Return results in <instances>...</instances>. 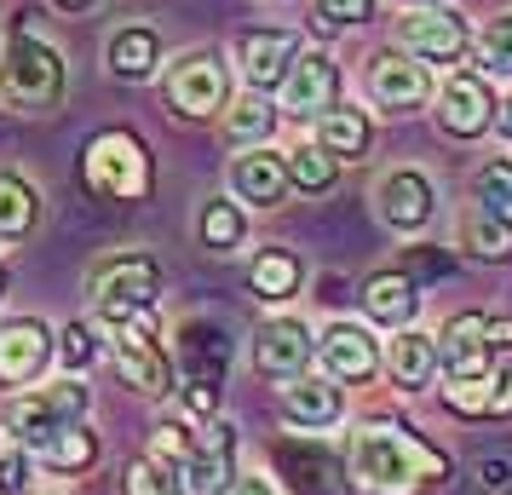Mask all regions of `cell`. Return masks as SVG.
<instances>
[{"label":"cell","mask_w":512,"mask_h":495,"mask_svg":"<svg viewBox=\"0 0 512 495\" xmlns=\"http://www.w3.org/2000/svg\"><path fill=\"white\" fill-rule=\"evenodd\" d=\"M156 294H162V271H156L150 254H116V260H104L93 271V300L110 329L144 317V311L156 306Z\"/></svg>","instance_id":"277c9868"},{"label":"cell","mask_w":512,"mask_h":495,"mask_svg":"<svg viewBox=\"0 0 512 495\" xmlns=\"http://www.w3.org/2000/svg\"><path fill=\"white\" fill-rule=\"evenodd\" d=\"M93 455H98V438L87 432V426H70V432H58L52 444H41V461H47V467H58V472L87 467Z\"/></svg>","instance_id":"f546056e"},{"label":"cell","mask_w":512,"mask_h":495,"mask_svg":"<svg viewBox=\"0 0 512 495\" xmlns=\"http://www.w3.org/2000/svg\"><path fill=\"white\" fill-rule=\"evenodd\" d=\"M466 248H472V254H484V260H501V254H512V225L478 208L472 219H466Z\"/></svg>","instance_id":"d6a6232c"},{"label":"cell","mask_w":512,"mask_h":495,"mask_svg":"<svg viewBox=\"0 0 512 495\" xmlns=\"http://www.w3.org/2000/svg\"><path fill=\"white\" fill-rule=\"evenodd\" d=\"M231 185H236L242 202L271 208V202H282V190H288V156H277V150H248V156H236Z\"/></svg>","instance_id":"ffe728a7"},{"label":"cell","mask_w":512,"mask_h":495,"mask_svg":"<svg viewBox=\"0 0 512 495\" xmlns=\"http://www.w3.org/2000/svg\"><path fill=\"white\" fill-rule=\"evenodd\" d=\"M495 127H501V139H512V98L507 104H495Z\"/></svg>","instance_id":"7dc6e473"},{"label":"cell","mask_w":512,"mask_h":495,"mask_svg":"<svg viewBox=\"0 0 512 495\" xmlns=\"http://www.w3.org/2000/svg\"><path fill=\"white\" fill-rule=\"evenodd\" d=\"M271 121H277V110L265 104V98H236V110H231V121H225V139L231 144H254V139H265L271 133Z\"/></svg>","instance_id":"4dcf8cb0"},{"label":"cell","mask_w":512,"mask_h":495,"mask_svg":"<svg viewBox=\"0 0 512 495\" xmlns=\"http://www.w3.org/2000/svg\"><path fill=\"white\" fill-rule=\"evenodd\" d=\"M179 369L190 386H225L231 369V334L219 317H185L179 323Z\"/></svg>","instance_id":"ba28073f"},{"label":"cell","mask_w":512,"mask_h":495,"mask_svg":"<svg viewBox=\"0 0 512 495\" xmlns=\"http://www.w3.org/2000/svg\"><path fill=\"white\" fill-rule=\"evenodd\" d=\"M52 357V329L47 323H35V317H18V323H6L0 329V380L6 386H24L47 369Z\"/></svg>","instance_id":"9a60e30c"},{"label":"cell","mask_w":512,"mask_h":495,"mask_svg":"<svg viewBox=\"0 0 512 495\" xmlns=\"http://www.w3.org/2000/svg\"><path fill=\"white\" fill-rule=\"evenodd\" d=\"M0 98L12 110H29V116H41L64 98V58L35 29H18L6 58H0Z\"/></svg>","instance_id":"7a4b0ae2"},{"label":"cell","mask_w":512,"mask_h":495,"mask_svg":"<svg viewBox=\"0 0 512 495\" xmlns=\"http://www.w3.org/2000/svg\"><path fill=\"white\" fill-rule=\"evenodd\" d=\"M213 403H219V386H185V415L190 421H208Z\"/></svg>","instance_id":"b9f144b4"},{"label":"cell","mask_w":512,"mask_h":495,"mask_svg":"<svg viewBox=\"0 0 512 495\" xmlns=\"http://www.w3.org/2000/svg\"><path fill=\"white\" fill-rule=\"evenodd\" d=\"M420 6H426V0H420Z\"/></svg>","instance_id":"816d5d0a"},{"label":"cell","mask_w":512,"mask_h":495,"mask_svg":"<svg viewBox=\"0 0 512 495\" xmlns=\"http://www.w3.org/2000/svg\"><path fill=\"white\" fill-rule=\"evenodd\" d=\"M58 352H64V363H70V369H81V363H93V329H87V323H70V329L58 334Z\"/></svg>","instance_id":"f35d334b"},{"label":"cell","mask_w":512,"mask_h":495,"mask_svg":"<svg viewBox=\"0 0 512 495\" xmlns=\"http://www.w3.org/2000/svg\"><path fill=\"white\" fill-rule=\"evenodd\" d=\"M35 190H29V179H18V173H0V242H18V236L35 231Z\"/></svg>","instance_id":"4316f807"},{"label":"cell","mask_w":512,"mask_h":495,"mask_svg":"<svg viewBox=\"0 0 512 495\" xmlns=\"http://www.w3.org/2000/svg\"><path fill=\"white\" fill-rule=\"evenodd\" d=\"M317 144H323L328 156H363V144H369V116L363 110H351V104H334L317 127Z\"/></svg>","instance_id":"484cf974"},{"label":"cell","mask_w":512,"mask_h":495,"mask_svg":"<svg viewBox=\"0 0 512 495\" xmlns=\"http://www.w3.org/2000/svg\"><path fill=\"white\" fill-rule=\"evenodd\" d=\"M478 202H484V213H495V219L512 225V156H495L478 173Z\"/></svg>","instance_id":"836d02e7"},{"label":"cell","mask_w":512,"mask_h":495,"mask_svg":"<svg viewBox=\"0 0 512 495\" xmlns=\"http://www.w3.org/2000/svg\"><path fill=\"white\" fill-rule=\"evenodd\" d=\"M248 277H254L259 300H271V306H277V300H288V294L300 288V260H294V254H282V248H265Z\"/></svg>","instance_id":"83f0119b"},{"label":"cell","mask_w":512,"mask_h":495,"mask_svg":"<svg viewBox=\"0 0 512 495\" xmlns=\"http://www.w3.org/2000/svg\"><path fill=\"white\" fill-rule=\"evenodd\" d=\"M409 265H415V271H449V260H432V254H420V248L409 254Z\"/></svg>","instance_id":"bcb514c9"},{"label":"cell","mask_w":512,"mask_h":495,"mask_svg":"<svg viewBox=\"0 0 512 495\" xmlns=\"http://www.w3.org/2000/svg\"><path fill=\"white\" fill-rule=\"evenodd\" d=\"M478 478H484V490H507L512 484V461L489 455V461H478Z\"/></svg>","instance_id":"7bdbcfd3"},{"label":"cell","mask_w":512,"mask_h":495,"mask_svg":"<svg viewBox=\"0 0 512 495\" xmlns=\"http://www.w3.org/2000/svg\"><path fill=\"white\" fill-rule=\"evenodd\" d=\"M121 490H127V495H185V472L167 467V461H156V455H144V461L127 467Z\"/></svg>","instance_id":"f1b7e54d"},{"label":"cell","mask_w":512,"mask_h":495,"mask_svg":"<svg viewBox=\"0 0 512 495\" xmlns=\"http://www.w3.org/2000/svg\"><path fill=\"white\" fill-rule=\"evenodd\" d=\"M340 409H346V398H340V386H334L328 375H300L288 392H282V415H288L294 426H334Z\"/></svg>","instance_id":"44dd1931"},{"label":"cell","mask_w":512,"mask_h":495,"mask_svg":"<svg viewBox=\"0 0 512 495\" xmlns=\"http://www.w3.org/2000/svg\"><path fill=\"white\" fill-rule=\"evenodd\" d=\"M374 202H380V219L392 231H420L432 219V179L415 173V167H397V173H386V185H380Z\"/></svg>","instance_id":"e0dca14e"},{"label":"cell","mask_w":512,"mask_h":495,"mask_svg":"<svg viewBox=\"0 0 512 495\" xmlns=\"http://www.w3.org/2000/svg\"><path fill=\"white\" fill-rule=\"evenodd\" d=\"M0 294H6V265H0Z\"/></svg>","instance_id":"f907efd6"},{"label":"cell","mask_w":512,"mask_h":495,"mask_svg":"<svg viewBox=\"0 0 512 495\" xmlns=\"http://www.w3.org/2000/svg\"><path fill=\"white\" fill-rule=\"evenodd\" d=\"M29 490V455L24 449H6L0 455V495H24Z\"/></svg>","instance_id":"ab89813d"},{"label":"cell","mask_w":512,"mask_h":495,"mask_svg":"<svg viewBox=\"0 0 512 495\" xmlns=\"http://www.w3.org/2000/svg\"><path fill=\"white\" fill-rule=\"evenodd\" d=\"M167 104H173V116H190V121L213 116L225 104V64H219V52H185L167 70Z\"/></svg>","instance_id":"8992f818"},{"label":"cell","mask_w":512,"mask_h":495,"mask_svg":"<svg viewBox=\"0 0 512 495\" xmlns=\"http://www.w3.org/2000/svg\"><path fill=\"white\" fill-rule=\"evenodd\" d=\"M58 6H70V12H81V6H93V0H58Z\"/></svg>","instance_id":"681fc988"},{"label":"cell","mask_w":512,"mask_h":495,"mask_svg":"<svg viewBox=\"0 0 512 495\" xmlns=\"http://www.w3.org/2000/svg\"><path fill=\"white\" fill-rule=\"evenodd\" d=\"M294 58H300V47H294L288 29H254V35L242 41V70H248V81H254L259 93L282 87L288 70H294Z\"/></svg>","instance_id":"d6986e66"},{"label":"cell","mask_w":512,"mask_h":495,"mask_svg":"<svg viewBox=\"0 0 512 495\" xmlns=\"http://www.w3.org/2000/svg\"><path fill=\"white\" fill-rule=\"evenodd\" d=\"M415 306H420V294H415V277H409V271H380V277L363 283V311H369L374 323L403 329V323L415 317Z\"/></svg>","instance_id":"603a6c76"},{"label":"cell","mask_w":512,"mask_h":495,"mask_svg":"<svg viewBox=\"0 0 512 495\" xmlns=\"http://www.w3.org/2000/svg\"><path fill=\"white\" fill-rule=\"evenodd\" d=\"M190 449H196V432H190V426H179V421L156 426V449H150L156 461H167V467H179V472H185Z\"/></svg>","instance_id":"8d00e7d4"},{"label":"cell","mask_w":512,"mask_h":495,"mask_svg":"<svg viewBox=\"0 0 512 495\" xmlns=\"http://www.w3.org/2000/svg\"><path fill=\"white\" fill-rule=\"evenodd\" d=\"M351 478L369 495H420V484L449 478V461L432 444H420V438L380 421L351 438Z\"/></svg>","instance_id":"6da1fadb"},{"label":"cell","mask_w":512,"mask_h":495,"mask_svg":"<svg viewBox=\"0 0 512 495\" xmlns=\"http://www.w3.org/2000/svg\"><path fill=\"white\" fill-rule=\"evenodd\" d=\"M438 127L449 139H478L484 127H495V98L484 75H449V87L438 93Z\"/></svg>","instance_id":"8fae6325"},{"label":"cell","mask_w":512,"mask_h":495,"mask_svg":"<svg viewBox=\"0 0 512 495\" xmlns=\"http://www.w3.org/2000/svg\"><path fill=\"white\" fill-rule=\"evenodd\" d=\"M231 495H271V484H265V478H242Z\"/></svg>","instance_id":"c3c4849f"},{"label":"cell","mask_w":512,"mask_h":495,"mask_svg":"<svg viewBox=\"0 0 512 495\" xmlns=\"http://www.w3.org/2000/svg\"><path fill=\"white\" fill-rule=\"evenodd\" d=\"M311 352H317V340L305 334V323H294V317H282V323H265L254 340V369L265 380H300L305 363H311Z\"/></svg>","instance_id":"7c38bea8"},{"label":"cell","mask_w":512,"mask_h":495,"mask_svg":"<svg viewBox=\"0 0 512 495\" xmlns=\"http://www.w3.org/2000/svg\"><path fill=\"white\" fill-rule=\"evenodd\" d=\"M438 369H449V380H489L484 311L449 317V329H443V340H438Z\"/></svg>","instance_id":"5bb4252c"},{"label":"cell","mask_w":512,"mask_h":495,"mask_svg":"<svg viewBox=\"0 0 512 495\" xmlns=\"http://www.w3.org/2000/svg\"><path fill=\"white\" fill-rule=\"evenodd\" d=\"M484 340L489 352H512V317H484Z\"/></svg>","instance_id":"ee69618b"},{"label":"cell","mask_w":512,"mask_h":495,"mask_svg":"<svg viewBox=\"0 0 512 495\" xmlns=\"http://www.w3.org/2000/svg\"><path fill=\"white\" fill-rule=\"evenodd\" d=\"M478 52H484V70H495V75H507V81H512V12L484 29Z\"/></svg>","instance_id":"d590c367"},{"label":"cell","mask_w":512,"mask_h":495,"mask_svg":"<svg viewBox=\"0 0 512 495\" xmlns=\"http://www.w3.org/2000/svg\"><path fill=\"white\" fill-rule=\"evenodd\" d=\"M403 47L420 64H449L466 52V18L461 12H415V18H403Z\"/></svg>","instance_id":"2e32d148"},{"label":"cell","mask_w":512,"mask_h":495,"mask_svg":"<svg viewBox=\"0 0 512 495\" xmlns=\"http://www.w3.org/2000/svg\"><path fill=\"white\" fill-rule=\"evenodd\" d=\"M386 363H392L397 386L420 392V386H432V375H438V340H432V334H420V329H403L392 340Z\"/></svg>","instance_id":"cb8c5ba5"},{"label":"cell","mask_w":512,"mask_h":495,"mask_svg":"<svg viewBox=\"0 0 512 495\" xmlns=\"http://www.w3.org/2000/svg\"><path fill=\"white\" fill-rule=\"evenodd\" d=\"M334 93H340V70L328 52H300L294 70L282 81V110L288 116H328L334 110Z\"/></svg>","instance_id":"30bf717a"},{"label":"cell","mask_w":512,"mask_h":495,"mask_svg":"<svg viewBox=\"0 0 512 495\" xmlns=\"http://www.w3.org/2000/svg\"><path fill=\"white\" fill-rule=\"evenodd\" d=\"M236 478V432L225 421H208L196 432V449L185 461V495H231Z\"/></svg>","instance_id":"9c48e42d"},{"label":"cell","mask_w":512,"mask_h":495,"mask_svg":"<svg viewBox=\"0 0 512 495\" xmlns=\"http://www.w3.org/2000/svg\"><path fill=\"white\" fill-rule=\"evenodd\" d=\"M81 185L104 202H139L150 190V150L133 133H98L81 150Z\"/></svg>","instance_id":"3957f363"},{"label":"cell","mask_w":512,"mask_h":495,"mask_svg":"<svg viewBox=\"0 0 512 495\" xmlns=\"http://www.w3.org/2000/svg\"><path fill=\"white\" fill-rule=\"evenodd\" d=\"M81 415H87V386L81 380H52V386H35V392L6 403V432H18V444H52Z\"/></svg>","instance_id":"5b68a950"},{"label":"cell","mask_w":512,"mask_h":495,"mask_svg":"<svg viewBox=\"0 0 512 495\" xmlns=\"http://www.w3.org/2000/svg\"><path fill=\"white\" fill-rule=\"evenodd\" d=\"M374 0H317V18L323 24H363Z\"/></svg>","instance_id":"60d3db41"},{"label":"cell","mask_w":512,"mask_h":495,"mask_svg":"<svg viewBox=\"0 0 512 495\" xmlns=\"http://www.w3.org/2000/svg\"><path fill=\"white\" fill-rule=\"evenodd\" d=\"M242 231H248V225H242L236 202H208V208H202V242H208V248H236Z\"/></svg>","instance_id":"e575fe53"},{"label":"cell","mask_w":512,"mask_h":495,"mask_svg":"<svg viewBox=\"0 0 512 495\" xmlns=\"http://www.w3.org/2000/svg\"><path fill=\"white\" fill-rule=\"evenodd\" d=\"M489 409H501V415H512V363L495 375V392H489Z\"/></svg>","instance_id":"f6af8a7d"},{"label":"cell","mask_w":512,"mask_h":495,"mask_svg":"<svg viewBox=\"0 0 512 495\" xmlns=\"http://www.w3.org/2000/svg\"><path fill=\"white\" fill-rule=\"evenodd\" d=\"M288 185L328 190V185H334V156H328L323 144H300V150L288 156Z\"/></svg>","instance_id":"1f68e13d"},{"label":"cell","mask_w":512,"mask_h":495,"mask_svg":"<svg viewBox=\"0 0 512 495\" xmlns=\"http://www.w3.org/2000/svg\"><path fill=\"white\" fill-rule=\"evenodd\" d=\"M317 352H323L334 380H369L374 369H380V346H374V334L357 329V323H328L323 340H317Z\"/></svg>","instance_id":"ac0fdd59"},{"label":"cell","mask_w":512,"mask_h":495,"mask_svg":"<svg viewBox=\"0 0 512 495\" xmlns=\"http://www.w3.org/2000/svg\"><path fill=\"white\" fill-rule=\"evenodd\" d=\"M489 392H495V380H449L443 403H449L455 415H484V409H489Z\"/></svg>","instance_id":"74e56055"},{"label":"cell","mask_w":512,"mask_h":495,"mask_svg":"<svg viewBox=\"0 0 512 495\" xmlns=\"http://www.w3.org/2000/svg\"><path fill=\"white\" fill-rule=\"evenodd\" d=\"M271 455L294 495H334V455L323 444H277Z\"/></svg>","instance_id":"7402d4cb"},{"label":"cell","mask_w":512,"mask_h":495,"mask_svg":"<svg viewBox=\"0 0 512 495\" xmlns=\"http://www.w3.org/2000/svg\"><path fill=\"white\" fill-rule=\"evenodd\" d=\"M156 58H162V41H156V29H121L116 41H110V70L121 75V81H144V75L156 70Z\"/></svg>","instance_id":"d4e9b609"},{"label":"cell","mask_w":512,"mask_h":495,"mask_svg":"<svg viewBox=\"0 0 512 495\" xmlns=\"http://www.w3.org/2000/svg\"><path fill=\"white\" fill-rule=\"evenodd\" d=\"M369 93L386 110H409L432 93V75L415 52H380V58H369Z\"/></svg>","instance_id":"4fadbf2b"},{"label":"cell","mask_w":512,"mask_h":495,"mask_svg":"<svg viewBox=\"0 0 512 495\" xmlns=\"http://www.w3.org/2000/svg\"><path fill=\"white\" fill-rule=\"evenodd\" d=\"M116 363H121V375H127V386H139L144 398H167L173 369H167L162 346H156V317L150 311L116 329Z\"/></svg>","instance_id":"52a82bcc"}]
</instances>
